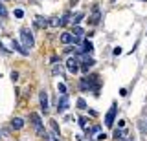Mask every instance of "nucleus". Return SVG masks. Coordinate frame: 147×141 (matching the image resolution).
<instances>
[{
	"instance_id": "b1692460",
	"label": "nucleus",
	"mask_w": 147,
	"mask_h": 141,
	"mask_svg": "<svg viewBox=\"0 0 147 141\" xmlns=\"http://www.w3.org/2000/svg\"><path fill=\"white\" fill-rule=\"evenodd\" d=\"M50 126H52V130L55 132V134H59V125H57V123H55L53 119H52V121H50Z\"/></svg>"
},
{
	"instance_id": "7c9ffc66",
	"label": "nucleus",
	"mask_w": 147,
	"mask_h": 141,
	"mask_svg": "<svg viewBox=\"0 0 147 141\" xmlns=\"http://www.w3.org/2000/svg\"><path fill=\"white\" fill-rule=\"evenodd\" d=\"M0 138H2V134H0Z\"/></svg>"
},
{
	"instance_id": "1a4fd4ad",
	"label": "nucleus",
	"mask_w": 147,
	"mask_h": 141,
	"mask_svg": "<svg viewBox=\"0 0 147 141\" xmlns=\"http://www.w3.org/2000/svg\"><path fill=\"white\" fill-rule=\"evenodd\" d=\"M11 48H13V49H17V51L20 53V55H28V53H30V51H28V49L22 46V44L18 42V40H15V39L11 40Z\"/></svg>"
},
{
	"instance_id": "7ed1b4c3",
	"label": "nucleus",
	"mask_w": 147,
	"mask_h": 141,
	"mask_svg": "<svg viewBox=\"0 0 147 141\" xmlns=\"http://www.w3.org/2000/svg\"><path fill=\"white\" fill-rule=\"evenodd\" d=\"M30 117H31V125H33L37 136H39V138H46V130H44V125H42L40 116L37 112H33V114H30Z\"/></svg>"
},
{
	"instance_id": "dca6fc26",
	"label": "nucleus",
	"mask_w": 147,
	"mask_h": 141,
	"mask_svg": "<svg viewBox=\"0 0 147 141\" xmlns=\"http://www.w3.org/2000/svg\"><path fill=\"white\" fill-rule=\"evenodd\" d=\"M125 134H127L125 130H116V132H114V139H116V141L123 139V138H125Z\"/></svg>"
},
{
	"instance_id": "393cba45",
	"label": "nucleus",
	"mask_w": 147,
	"mask_h": 141,
	"mask_svg": "<svg viewBox=\"0 0 147 141\" xmlns=\"http://www.w3.org/2000/svg\"><path fill=\"white\" fill-rule=\"evenodd\" d=\"M22 15H24L22 9H15V19H22Z\"/></svg>"
},
{
	"instance_id": "c85d7f7f",
	"label": "nucleus",
	"mask_w": 147,
	"mask_h": 141,
	"mask_svg": "<svg viewBox=\"0 0 147 141\" xmlns=\"http://www.w3.org/2000/svg\"><path fill=\"white\" fill-rule=\"evenodd\" d=\"M129 141H134V138H132V139H129Z\"/></svg>"
},
{
	"instance_id": "a211bd4d",
	"label": "nucleus",
	"mask_w": 147,
	"mask_h": 141,
	"mask_svg": "<svg viewBox=\"0 0 147 141\" xmlns=\"http://www.w3.org/2000/svg\"><path fill=\"white\" fill-rule=\"evenodd\" d=\"M52 72H53V75H63L64 74V72H63V66H57V64H53Z\"/></svg>"
},
{
	"instance_id": "bb28decb",
	"label": "nucleus",
	"mask_w": 147,
	"mask_h": 141,
	"mask_svg": "<svg viewBox=\"0 0 147 141\" xmlns=\"http://www.w3.org/2000/svg\"><path fill=\"white\" fill-rule=\"evenodd\" d=\"M112 53H114V55H119V53H121V48H119V46H118V48H114V51H112Z\"/></svg>"
},
{
	"instance_id": "f3484780",
	"label": "nucleus",
	"mask_w": 147,
	"mask_h": 141,
	"mask_svg": "<svg viewBox=\"0 0 147 141\" xmlns=\"http://www.w3.org/2000/svg\"><path fill=\"white\" fill-rule=\"evenodd\" d=\"M83 17H85V15H83V13H76V15H74V19H72L74 26H77V24H79V22L83 20Z\"/></svg>"
},
{
	"instance_id": "39448f33",
	"label": "nucleus",
	"mask_w": 147,
	"mask_h": 141,
	"mask_svg": "<svg viewBox=\"0 0 147 141\" xmlns=\"http://www.w3.org/2000/svg\"><path fill=\"white\" fill-rule=\"evenodd\" d=\"M66 68H68V72L74 74V75L79 72V59H77V55H74V57L68 59V61H66Z\"/></svg>"
},
{
	"instance_id": "6e6552de",
	"label": "nucleus",
	"mask_w": 147,
	"mask_h": 141,
	"mask_svg": "<svg viewBox=\"0 0 147 141\" xmlns=\"http://www.w3.org/2000/svg\"><path fill=\"white\" fill-rule=\"evenodd\" d=\"M33 26H35V28H39V29H44V28H48V19H44V17L37 15L35 19H33Z\"/></svg>"
},
{
	"instance_id": "a878e982",
	"label": "nucleus",
	"mask_w": 147,
	"mask_h": 141,
	"mask_svg": "<svg viewBox=\"0 0 147 141\" xmlns=\"http://www.w3.org/2000/svg\"><path fill=\"white\" fill-rule=\"evenodd\" d=\"M11 81H13V83L18 81V72H11Z\"/></svg>"
},
{
	"instance_id": "f8f14e48",
	"label": "nucleus",
	"mask_w": 147,
	"mask_h": 141,
	"mask_svg": "<svg viewBox=\"0 0 147 141\" xmlns=\"http://www.w3.org/2000/svg\"><path fill=\"white\" fill-rule=\"evenodd\" d=\"M48 26L50 28H59V26H61V17H52V19L48 20Z\"/></svg>"
},
{
	"instance_id": "4be33fe9",
	"label": "nucleus",
	"mask_w": 147,
	"mask_h": 141,
	"mask_svg": "<svg viewBox=\"0 0 147 141\" xmlns=\"http://www.w3.org/2000/svg\"><path fill=\"white\" fill-rule=\"evenodd\" d=\"M68 20H70V13H64V15L61 17V26H64Z\"/></svg>"
},
{
	"instance_id": "c756f323",
	"label": "nucleus",
	"mask_w": 147,
	"mask_h": 141,
	"mask_svg": "<svg viewBox=\"0 0 147 141\" xmlns=\"http://www.w3.org/2000/svg\"><path fill=\"white\" fill-rule=\"evenodd\" d=\"M142 2H147V0H142Z\"/></svg>"
},
{
	"instance_id": "ddd939ff",
	"label": "nucleus",
	"mask_w": 147,
	"mask_h": 141,
	"mask_svg": "<svg viewBox=\"0 0 147 141\" xmlns=\"http://www.w3.org/2000/svg\"><path fill=\"white\" fill-rule=\"evenodd\" d=\"M83 35H85V29L83 28H79V26H74V29H72V37H83Z\"/></svg>"
},
{
	"instance_id": "423d86ee",
	"label": "nucleus",
	"mask_w": 147,
	"mask_h": 141,
	"mask_svg": "<svg viewBox=\"0 0 147 141\" xmlns=\"http://www.w3.org/2000/svg\"><path fill=\"white\" fill-rule=\"evenodd\" d=\"M39 103H40V110H42L44 114L50 110V104H48V94H46V90H42V92L39 94Z\"/></svg>"
},
{
	"instance_id": "2eb2a0df",
	"label": "nucleus",
	"mask_w": 147,
	"mask_h": 141,
	"mask_svg": "<svg viewBox=\"0 0 147 141\" xmlns=\"http://www.w3.org/2000/svg\"><path fill=\"white\" fill-rule=\"evenodd\" d=\"M61 42L63 44H70L72 42V33H63L61 35Z\"/></svg>"
},
{
	"instance_id": "cd10ccee",
	"label": "nucleus",
	"mask_w": 147,
	"mask_h": 141,
	"mask_svg": "<svg viewBox=\"0 0 147 141\" xmlns=\"http://www.w3.org/2000/svg\"><path fill=\"white\" fill-rule=\"evenodd\" d=\"M98 139H99V141H101V139H107V134H99V136H98Z\"/></svg>"
},
{
	"instance_id": "f03ea898",
	"label": "nucleus",
	"mask_w": 147,
	"mask_h": 141,
	"mask_svg": "<svg viewBox=\"0 0 147 141\" xmlns=\"http://www.w3.org/2000/svg\"><path fill=\"white\" fill-rule=\"evenodd\" d=\"M20 39H22L20 44L28 49V51H30V49L35 46V39H33V33L30 31V28H22V29H20Z\"/></svg>"
},
{
	"instance_id": "412c9836",
	"label": "nucleus",
	"mask_w": 147,
	"mask_h": 141,
	"mask_svg": "<svg viewBox=\"0 0 147 141\" xmlns=\"http://www.w3.org/2000/svg\"><path fill=\"white\" fill-rule=\"evenodd\" d=\"M77 108H81V110L86 108V101H85V99H77Z\"/></svg>"
},
{
	"instance_id": "f257e3e1",
	"label": "nucleus",
	"mask_w": 147,
	"mask_h": 141,
	"mask_svg": "<svg viewBox=\"0 0 147 141\" xmlns=\"http://www.w3.org/2000/svg\"><path fill=\"white\" fill-rule=\"evenodd\" d=\"M79 90L81 92H88V90H94V95H99V83H98V75H88V77H83L79 81Z\"/></svg>"
},
{
	"instance_id": "aec40b11",
	"label": "nucleus",
	"mask_w": 147,
	"mask_h": 141,
	"mask_svg": "<svg viewBox=\"0 0 147 141\" xmlns=\"http://www.w3.org/2000/svg\"><path fill=\"white\" fill-rule=\"evenodd\" d=\"M57 94H61V95H66V86H64L63 83H59V86H57Z\"/></svg>"
},
{
	"instance_id": "9b49d317",
	"label": "nucleus",
	"mask_w": 147,
	"mask_h": 141,
	"mask_svg": "<svg viewBox=\"0 0 147 141\" xmlns=\"http://www.w3.org/2000/svg\"><path fill=\"white\" fill-rule=\"evenodd\" d=\"M11 126L15 130H20L22 126H24V119H20V117H13V121H11Z\"/></svg>"
},
{
	"instance_id": "20e7f679",
	"label": "nucleus",
	"mask_w": 147,
	"mask_h": 141,
	"mask_svg": "<svg viewBox=\"0 0 147 141\" xmlns=\"http://www.w3.org/2000/svg\"><path fill=\"white\" fill-rule=\"evenodd\" d=\"M116 114H118V103H112V106L109 108V112L105 114V126H112L114 119H116Z\"/></svg>"
},
{
	"instance_id": "5701e85b",
	"label": "nucleus",
	"mask_w": 147,
	"mask_h": 141,
	"mask_svg": "<svg viewBox=\"0 0 147 141\" xmlns=\"http://www.w3.org/2000/svg\"><path fill=\"white\" fill-rule=\"evenodd\" d=\"M79 125H81V128H83V130L88 128V125H86V117H79Z\"/></svg>"
},
{
	"instance_id": "9d476101",
	"label": "nucleus",
	"mask_w": 147,
	"mask_h": 141,
	"mask_svg": "<svg viewBox=\"0 0 147 141\" xmlns=\"http://www.w3.org/2000/svg\"><path fill=\"white\" fill-rule=\"evenodd\" d=\"M101 20V13H99V7L94 6L92 7V19H90V24H99Z\"/></svg>"
},
{
	"instance_id": "0eeeda50",
	"label": "nucleus",
	"mask_w": 147,
	"mask_h": 141,
	"mask_svg": "<svg viewBox=\"0 0 147 141\" xmlns=\"http://www.w3.org/2000/svg\"><path fill=\"white\" fill-rule=\"evenodd\" d=\"M68 95H61V99H59V104H57V112L59 114H63V112H66L68 110Z\"/></svg>"
},
{
	"instance_id": "6ab92c4d",
	"label": "nucleus",
	"mask_w": 147,
	"mask_h": 141,
	"mask_svg": "<svg viewBox=\"0 0 147 141\" xmlns=\"http://www.w3.org/2000/svg\"><path fill=\"white\" fill-rule=\"evenodd\" d=\"M6 17H7V9H6V6L0 2V19H6Z\"/></svg>"
},
{
	"instance_id": "4468645a",
	"label": "nucleus",
	"mask_w": 147,
	"mask_h": 141,
	"mask_svg": "<svg viewBox=\"0 0 147 141\" xmlns=\"http://www.w3.org/2000/svg\"><path fill=\"white\" fill-rule=\"evenodd\" d=\"M46 139L48 141H59V134H55V132H46Z\"/></svg>"
}]
</instances>
